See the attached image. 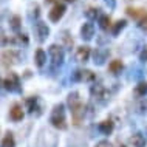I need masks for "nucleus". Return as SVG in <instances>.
Instances as JSON below:
<instances>
[{
	"label": "nucleus",
	"instance_id": "31",
	"mask_svg": "<svg viewBox=\"0 0 147 147\" xmlns=\"http://www.w3.org/2000/svg\"><path fill=\"white\" fill-rule=\"evenodd\" d=\"M96 147H112V146H110V142H109V141H101Z\"/></svg>",
	"mask_w": 147,
	"mask_h": 147
},
{
	"label": "nucleus",
	"instance_id": "26",
	"mask_svg": "<svg viewBox=\"0 0 147 147\" xmlns=\"http://www.w3.org/2000/svg\"><path fill=\"white\" fill-rule=\"evenodd\" d=\"M30 16L34 19H37L39 16H40V8H39L37 3H31L30 5Z\"/></svg>",
	"mask_w": 147,
	"mask_h": 147
},
{
	"label": "nucleus",
	"instance_id": "10",
	"mask_svg": "<svg viewBox=\"0 0 147 147\" xmlns=\"http://www.w3.org/2000/svg\"><path fill=\"white\" fill-rule=\"evenodd\" d=\"M90 54H91V48L88 45H82V47H78L76 50V59L79 62H87L90 59Z\"/></svg>",
	"mask_w": 147,
	"mask_h": 147
},
{
	"label": "nucleus",
	"instance_id": "2",
	"mask_svg": "<svg viewBox=\"0 0 147 147\" xmlns=\"http://www.w3.org/2000/svg\"><path fill=\"white\" fill-rule=\"evenodd\" d=\"M3 85H5V88H6V90H9V91H16V93L22 91V87H20V78H19L16 73H13V71H11V73L6 76V79L3 81Z\"/></svg>",
	"mask_w": 147,
	"mask_h": 147
},
{
	"label": "nucleus",
	"instance_id": "6",
	"mask_svg": "<svg viewBox=\"0 0 147 147\" xmlns=\"http://www.w3.org/2000/svg\"><path fill=\"white\" fill-rule=\"evenodd\" d=\"M84 115H85V109H84V104H82V102H78V104L71 105V116H73L74 125L81 124V121L84 119Z\"/></svg>",
	"mask_w": 147,
	"mask_h": 147
},
{
	"label": "nucleus",
	"instance_id": "29",
	"mask_svg": "<svg viewBox=\"0 0 147 147\" xmlns=\"http://www.w3.org/2000/svg\"><path fill=\"white\" fill-rule=\"evenodd\" d=\"M8 42V36H5L3 30H0V45H6Z\"/></svg>",
	"mask_w": 147,
	"mask_h": 147
},
{
	"label": "nucleus",
	"instance_id": "17",
	"mask_svg": "<svg viewBox=\"0 0 147 147\" xmlns=\"http://www.w3.org/2000/svg\"><path fill=\"white\" fill-rule=\"evenodd\" d=\"M130 144H132L133 147H146V138L142 136L141 133H135L130 136Z\"/></svg>",
	"mask_w": 147,
	"mask_h": 147
},
{
	"label": "nucleus",
	"instance_id": "22",
	"mask_svg": "<svg viewBox=\"0 0 147 147\" xmlns=\"http://www.w3.org/2000/svg\"><path fill=\"white\" fill-rule=\"evenodd\" d=\"M9 26H11V30H14V31H19L20 30V26H22V19H20V16H13V17L9 19Z\"/></svg>",
	"mask_w": 147,
	"mask_h": 147
},
{
	"label": "nucleus",
	"instance_id": "20",
	"mask_svg": "<svg viewBox=\"0 0 147 147\" xmlns=\"http://www.w3.org/2000/svg\"><path fill=\"white\" fill-rule=\"evenodd\" d=\"M61 39H62L63 47H65V48H71V47H73L74 40H73V37L70 36V33H68L67 30H63L62 33H61Z\"/></svg>",
	"mask_w": 147,
	"mask_h": 147
},
{
	"label": "nucleus",
	"instance_id": "18",
	"mask_svg": "<svg viewBox=\"0 0 147 147\" xmlns=\"http://www.w3.org/2000/svg\"><path fill=\"white\" fill-rule=\"evenodd\" d=\"M122 68H124V63H122L121 59H113V61L109 63V71H110V73H113V74L121 73Z\"/></svg>",
	"mask_w": 147,
	"mask_h": 147
},
{
	"label": "nucleus",
	"instance_id": "23",
	"mask_svg": "<svg viewBox=\"0 0 147 147\" xmlns=\"http://www.w3.org/2000/svg\"><path fill=\"white\" fill-rule=\"evenodd\" d=\"M99 16H101V14H99V9H98V8H88V9L85 11V17L88 19L90 22L94 20L96 17L99 19Z\"/></svg>",
	"mask_w": 147,
	"mask_h": 147
},
{
	"label": "nucleus",
	"instance_id": "1",
	"mask_svg": "<svg viewBox=\"0 0 147 147\" xmlns=\"http://www.w3.org/2000/svg\"><path fill=\"white\" fill-rule=\"evenodd\" d=\"M50 122L56 127V129H59V130H65L67 127H68L67 119H65V112H63V104H59V105H56L53 109Z\"/></svg>",
	"mask_w": 147,
	"mask_h": 147
},
{
	"label": "nucleus",
	"instance_id": "32",
	"mask_svg": "<svg viewBox=\"0 0 147 147\" xmlns=\"http://www.w3.org/2000/svg\"><path fill=\"white\" fill-rule=\"evenodd\" d=\"M53 2H56V0H45V3H53Z\"/></svg>",
	"mask_w": 147,
	"mask_h": 147
},
{
	"label": "nucleus",
	"instance_id": "24",
	"mask_svg": "<svg viewBox=\"0 0 147 147\" xmlns=\"http://www.w3.org/2000/svg\"><path fill=\"white\" fill-rule=\"evenodd\" d=\"M90 93L93 98H102L104 96V87L102 85H93L90 90Z\"/></svg>",
	"mask_w": 147,
	"mask_h": 147
},
{
	"label": "nucleus",
	"instance_id": "3",
	"mask_svg": "<svg viewBox=\"0 0 147 147\" xmlns=\"http://www.w3.org/2000/svg\"><path fill=\"white\" fill-rule=\"evenodd\" d=\"M65 11H67V6L63 5V3H56V5H54V6L50 9V13H48L50 22L57 23V22L63 17V16H65Z\"/></svg>",
	"mask_w": 147,
	"mask_h": 147
},
{
	"label": "nucleus",
	"instance_id": "8",
	"mask_svg": "<svg viewBox=\"0 0 147 147\" xmlns=\"http://www.w3.org/2000/svg\"><path fill=\"white\" fill-rule=\"evenodd\" d=\"M0 59H2V62L5 63V65H14V63L19 62V54H17V51H14V50H6L2 53Z\"/></svg>",
	"mask_w": 147,
	"mask_h": 147
},
{
	"label": "nucleus",
	"instance_id": "28",
	"mask_svg": "<svg viewBox=\"0 0 147 147\" xmlns=\"http://www.w3.org/2000/svg\"><path fill=\"white\" fill-rule=\"evenodd\" d=\"M138 25H140V28H142V30H146V31H147V14L141 19L140 22H138Z\"/></svg>",
	"mask_w": 147,
	"mask_h": 147
},
{
	"label": "nucleus",
	"instance_id": "5",
	"mask_svg": "<svg viewBox=\"0 0 147 147\" xmlns=\"http://www.w3.org/2000/svg\"><path fill=\"white\" fill-rule=\"evenodd\" d=\"M34 33H36V36H37V40L43 42V40H47V37L50 36V28H48V25H47L45 22L39 20L34 25Z\"/></svg>",
	"mask_w": 147,
	"mask_h": 147
},
{
	"label": "nucleus",
	"instance_id": "21",
	"mask_svg": "<svg viewBox=\"0 0 147 147\" xmlns=\"http://www.w3.org/2000/svg\"><path fill=\"white\" fill-rule=\"evenodd\" d=\"M2 147H16V140H14V135L11 132H8L2 140Z\"/></svg>",
	"mask_w": 147,
	"mask_h": 147
},
{
	"label": "nucleus",
	"instance_id": "25",
	"mask_svg": "<svg viewBox=\"0 0 147 147\" xmlns=\"http://www.w3.org/2000/svg\"><path fill=\"white\" fill-rule=\"evenodd\" d=\"M135 93H136L138 96H144L147 93V82H140V84L136 85V88H135Z\"/></svg>",
	"mask_w": 147,
	"mask_h": 147
},
{
	"label": "nucleus",
	"instance_id": "9",
	"mask_svg": "<svg viewBox=\"0 0 147 147\" xmlns=\"http://www.w3.org/2000/svg\"><path fill=\"white\" fill-rule=\"evenodd\" d=\"M93 36H94V25L88 20L81 26V37L84 39V40H91Z\"/></svg>",
	"mask_w": 147,
	"mask_h": 147
},
{
	"label": "nucleus",
	"instance_id": "33",
	"mask_svg": "<svg viewBox=\"0 0 147 147\" xmlns=\"http://www.w3.org/2000/svg\"><path fill=\"white\" fill-rule=\"evenodd\" d=\"M65 2H68V3H73V2H76V0H65Z\"/></svg>",
	"mask_w": 147,
	"mask_h": 147
},
{
	"label": "nucleus",
	"instance_id": "15",
	"mask_svg": "<svg viewBox=\"0 0 147 147\" xmlns=\"http://www.w3.org/2000/svg\"><path fill=\"white\" fill-rule=\"evenodd\" d=\"M98 23H99V26H101V30H112V19H110V16H107V14H101L99 16V19H98Z\"/></svg>",
	"mask_w": 147,
	"mask_h": 147
},
{
	"label": "nucleus",
	"instance_id": "4",
	"mask_svg": "<svg viewBox=\"0 0 147 147\" xmlns=\"http://www.w3.org/2000/svg\"><path fill=\"white\" fill-rule=\"evenodd\" d=\"M48 53H50L51 62H53L54 65H61V63L63 62V50H62L61 45H57V43H53V45H50Z\"/></svg>",
	"mask_w": 147,
	"mask_h": 147
},
{
	"label": "nucleus",
	"instance_id": "34",
	"mask_svg": "<svg viewBox=\"0 0 147 147\" xmlns=\"http://www.w3.org/2000/svg\"><path fill=\"white\" fill-rule=\"evenodd\" d=\"M121 147H125V146H121Z\"/></svg>",
	"mask_w": 147,
	"mask_h": 147
},
{
	"label": "nucleus",
	"instance_id": "11",
	"mask_svg": "<svg viewBox=\"0 0 147 147\" xmlns=\"http://www.w3.org/2000/svg\"><path fill=\"white\" fill-rule=\"evenodd\" d=\"M125 13H127V16H129V17H132V19H135L136 22H140L141 19L147 14V11L142 9V8H132V6H129V8L125 9Z\"/></svg>",
	"mask_w": 147,
	"mask_h": 147
},
{
	"label": "nucleus",
	"instance_id": "14",
	"mask_svg": "<svg viewBox=\"0 0 147 147\" xmlns=\"http://www.w3.org/2000/svg\"><path fill=\"white\" fill-rule=\"evenodd\" d=\"M34 62H36V65H37L39 68H42V67L47 63V53L42 48L36 50V53H34Z\"/></svg>",
	"mask_w": 147,
	"mask_h": 147
},
{
	"label": "nucleus",
	"instance_id": "7",
	"mask_svg": "<svg viewBox=\"0 0 147 147\" xmlns=\"http://www.w3.org/2000/svg\"><path fill=\"white\" fill-rule=\"evenodd\" d=\"M96 79V74L90 70H76L73 74V81H82V82H91Z\"/></svg>",
	"mask_w": 147,
	"mask_h": 147
},
{
	"label": "nucleus",
	"instance_id": "19",
	"mask_svg": "<svg viewBox=\"0 0 147 147\" xmlns=\"http://www.w3.org/2000/svg\"><path fill=\"white\" fill-rule=\"evenodd\" d=\"M125 26H127V20H124V19H119L118 22H115L113 25H112V33H113V36H118L122 30L125 28Z\"/></svg>",
	"mask_w": 147,
	"mask_h": 147
},
{
	"label": "nucleus",
	"instance_id": "16",
	"mask_svg": "<svg viewBox=\"0 0 147 147\" xmlns=\"http://www.w3.org/2000/svg\"><path fill=\"white\" fill-rule=\"evenodd\" d=\"M115 129V122L112 121V119H105V121L99 122V130H101L104 135H110L113 132Z\"/></svg>",
	"mask_w": 147,
	"mask_h": 147
},
{
	"label": "nucleus",
	"instance_id": "30",
	"mask_svg": "<svg viewBox=\"0 0 147 147\" xmlns=\"http://www.w3.org/2000/svg\"><path fill=\"white\" fill-rule=\"evenodd\" d=\"M140 61H142V62H146V61H147V47L140 53Z\"/></svg>",
	"mask_w": 147,
	"mask_h": 147
},
{
	"label": "nucleus",
	"instance_id": "13",
	"mask_svg": "<svg viewBox=\"0 0 147 147\" xmlns=\"http://www.w3.org/2000/svg\"><path fill=\"white\" fill-rule=\"evenodd\" d=\"M93 57H94V63H98V65H102V63L105 62V59L109 57V50L96 48V51L93 53Z\"/></svg>",
	"mask_w": 147,
	"mask_h": 147
},
{
	"label": "nucleus",
	"instance_id": "27",
	"mask_svg": "<svg viewBox=\"0 0 147 147\" xmlns=\"http://www.w3.org/2000/svg\"><path fill=\"white\" fill-rule=\"evenodd\" d=\"M36 101H37V98H36V96H31V98H28V99H26V105H28V112H34Z\"/></svg>",
	"mask_w": 147,
	"mask_h": 147
},
{
	"label": "nucleus",
	"instance_id": "12",
	"mask_svg": "<svg viewBox=\"0 0 147 147\" xmlns=\"http://www.w3.org/2000/svg\"><path fill=\"white\" fill-rule=\"evenodd\" d=\"M23 116H25V113H23L22 105L14 104V105H13V109L9 110V118L13 119V121H22Z\"/></svg>",
	"mask_w": 147,
	"mask_h": 147
}]
</instances>
